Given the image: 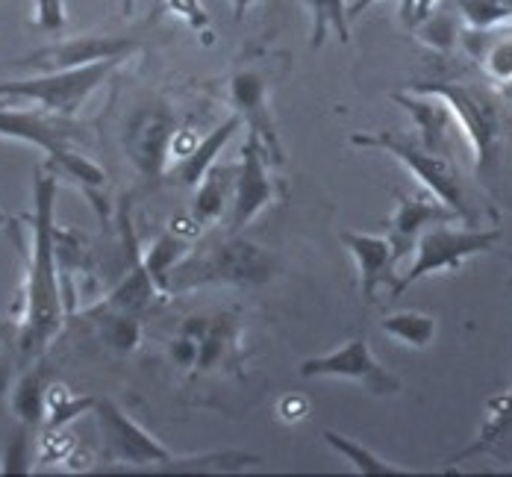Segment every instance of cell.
Returning <instances> with one entry per match:
<instances>
[{"label":"cell","mask_w":512,"mask_h":477,"mask_svg":"<svg viewBox=\"0 0 512 477\" xmlns=\"http://www.w3.org/2000/svg\"><path fill=\"white\" fill-rule=\"evenodd\" d=\"M59 177L39 168L33 183V218H30V254H27V280H24V310L18 324V354L24 363L39 360L56 339L65 321L62 298V265L56 254V207Z\"/></svg>","instance_id":"1"},{"label":"cell","mask_w":512,"mask_h":477,"mask_svg":"<svg viewBox=\"0 0 512 477\" xmlns=\"http://www.w3.org/2000/svg\"><path fill=\"white\" fill-rule=\"evenodd\" d=\"M0 139H15L33 148H42L51 165H56L68 180L80 183L83 189H101L106 174L98 162L83 157L77 145H83L89 136L86 130L65 115H56L48 109H12L0 104Z\"/></svg>","instance_id":"2"},{"label":"cell","mask_w":512,"mask_h":477,"mask_svg":"<svg viewBox=\"0 0 512 477\" xmlns=\"http://www.w3.org/2000/svg\"><path fill=\"white\" fill-rule=\"evenodd\" d=\"M271 274H274V260L259 245L227 233V239L198 245L174 265L165 283V295L189 292L198 286H215V283L259 286L271 280Z\"/></svg>","instance_id":"3"},{"label":"cell","mask_w":512,"mask_h":477,"mask_svg":"<svg viewBox=\"0 0 512 477\" xmlns=\"http://www.w3.org/2000/svg\"><path fill=\"white\" fill-rule=\"evenodd\" d=\"M351 145L377 148V151L392 154L433 198H439L448 210L457 212V218H462L468 227H477V215L468 207L460 171H457L451 157L427 151L418 142V136H404V133H392V130H380V133H371V136L368 133H354Z\"/></svg>","instance_id":"4"},{"label":"cell","mask_w":512,"mask_h":477,"mask_svg":"<svg viewBox=\"0 0 512 477\" xmlns=\"http://www.w3.org/2000/svg\"><path fill=\"white\" fill-rule=\"evenodd\" d=\"M412 89L418 92H433L445 98L454 109V118L465 133L477 174L486 177L501 154V142L507 133V118H504V104L492 89L474 86V83H415Z\"/></svg>","instance_id":"5"},{"label":"cell","mask_w":512,"mask_h":477,"mask_svg":"<svg viewBox=\"0 0 512 477\" xmlns=\"http://www.w3.org/2000/svg\"><path fill=\"white\" fill-rule=\"evenodd\" d=\"M121 62L124 59H103V62L80 65V68L36 71L33 77H24V80H6L0 83V104L21 101V104H36L56 115L74 118Z\"/></svg>","instance_id":"6"},{"label":"cell","mask_w":512,"mask_h":477,"mask_svg":"<svg viewBox=\"0 0 512 477\" xmlns=\"http://www.w3.org/2000/svg\"><path fill=\"white\" fill-rule=\"evenodd\" d=\"M501 239L498 227L480 230V227H465V230H454L451 221L433 224L424 230V236L415 245V263L410 265V271L404 277L395 280V286L389 289L392 298H401L412 283H418L427 274H439V271H460L462 265L468 263L471 257L492 251V245Z\"/></svg>","instance_id":"7"},{"label":"cell","mask_w":512,"mask_h":477,"mask_svg":"<svg viewBox=\"0 0 512 477\" xmlns=\"http://www.w3.org/2000/svg\"><path fill=\"white\" fill-rule=\"evenodd\" d=\"M95 416H98V424H101L106 463L130 466V469H159V472H168V466L177 460L174 451H168L162 442H156L154 436L142 424L133 422L115 401L98 398Z\"/></svg>","instance_id":"8"},{"label":"cell","mask_w":512,"mask_h":477,"mask_svg":"<svg viewBox=\"0 0 512 477\" xmlns=\"http://www.w3.org/2000/svg\"><path fill=\"white\" fill-rule=\"evenodd\" d=\"M301 377H339V380H354L368 395L386 398V395H398L401 392V380L386 369L374 354L368 339H351L342 348L321 354V357H309L298 366Z\"/></svg>","instance_id":"9"},{"label":"cell","mask_w":512,"mask_h":477,"mask_svg":"<svg viewBox=\"0 0 512 477\" xmlns=\"http://www.w3.org/2000/svg\"><path fill=\"white\" fill-rule=\"evenodd\" d=\"M177 136V121L174 112L165 104L139 106L136 115H130L127 121V133H124V148L127 157L136 165V171L148 180L156 183L171 162V145Z\"/></svg>","instance_id":"10"},{"label":"cell","mask_w":512,"mask_h":477,"mask_svg":"<svg viewBox=\"0 0 512 477\" xmlns=\"http://www.w3.org/2000/svg\"><path fill=\"white\" fill-rule=\"evenodd\" d=\"M268 151L262 145V139L248 130L245 142H242V157H239V177H236V198H233V210L227 221V233L239 236L256 215L268 210L277 198L274 180L268 174Z\"/></svg>","instance_id":"11"},{"label":"cell","mask_w":512,"mask_h":477,"mask_svg":"<svg viewBox=\"0 0 512 477\" xmlns=\"http://www.w3.org/2000/svg\"><path fill=\"white\" fill-rule=\"evenodd\" d=\"M139 48H142L139 36H77V39L48 45L42 51L27 53L15 65L33 68V71H65V68L103 62V59H127Z\"/></svg>","instance_id":"12"},{"label":"cell","mask_w":512,"mask_h":477,"mask_svg":"<svg viewBox=\"0 0 512 477\" xmlns=\"http://www.w3.org/2000/svg\"><path fill=\"white\" fill-rule=\"evenodd\" d=\"M230 104L233 112L242 115V121L248 124V130L256 133L268 151V157L274 162H283V145L274 127V115L268 106V83L265 77L254 68H242L230 77Z\"/></svg>","instance_id":"13"},{"label":"cell","mask_w":512,"mask_h":477,"mask_svg":"<svg viewBox=\"0 0 512 477\" xmlns=\"http://www.w3.org/2000/svg\"><path fill=\"white\" fill-rule=\"evenodd\" d=\"M442 221H457V212L448 210L430 192L427 195H401L398 207H395L389 224H386V239L392 242L395 263L410 257L415 245H418V239L424 236V230L433 227V224H442Z\"/></svg>","instance_id":"14"},{"label":"cell","mask_w":512,"mask_h":477,"mask_svg":"<svg viewBox=\"0 0 512 477\" xmlns=\"http://www.w3.org/2000/svg\"><path fill=\"white\" fill-rule=\"evenodd\" d=\"M339 242L351 251L359 271V292L362 301L371 304L380 286H395L398 280V263L392 254V242L386 236L359 233V230H342Z\"/></svg>","instance_id":"15"},{"label":"cell","mask_w":512,"mask_h":477,"mask_svg":"<svg viewBox=\"0 0 512 477\" xmlns=\"http://www.w3.org/2000/svg\"><path fill=\"white\" fill-rule=\"evenodd\" d=\"M392 101L410 115L412 124H415V133H418V142L427 151L451 157V136H454V127H460V124H457L454 109L448 106L445 98H439L433 92L412 89V95L395 92Z\"/></svg>","instance_id":"16"},{"label":"cell","mask_w":512,"mask_h":477,"mask_svg":"<svg viewBox=\"0 0 512 477\" xmlns=\"http://www.w3.org/2000/svg\"><path fill=\"white\" fill-rule=\"evenodd\" d=\"M242 115L239 112H230L218 127H212L209 133H206L204 139L192 148V154H186L183 159H174V165L165 171L174 183H180V186H198L201 180H204V174L218 162L221 157V151L227 148V142L242 130Z\"/></svg>","instance_id":"17"},{"label":"cell","mask_w":512,"mask_h":477,"mask_svg":"<svg viewBox=\"0 0 512 477\" xmlns=\"http://www.w3.org/2000/svg\"><path fill=\"white\" fill-rule=\"evenodd\" d=\"M239 318L236 313H218L209 316L204 333L198 339V360H195V374H209L215 369H236L242 363L239 351Z\"/></svg>","instance_id":"18"},{"label":"cell","mask_w":512,"mask_h":477,"mask_svg":"<svg viewBox=\"0 0 512 477\" xmlns=\"http://www.w3.org/2000/svg\"><path fill=\"white\" fill-rule=\"evenodd\" d=\"M236 177H239V162H215L204 174V180L195 186L192 198V218L201 227L218 224L227 210H233L236 198Z\"/></svg>","instance_id":"19"},{"label":"cell","mask_w":512,"mask_h":477,"mask_svg":"<svg viewBox=\"0 0 512 477\" xmlns=\"http://www.w3.org/2000/svg\"><path fill=\"white\" fill-rule=\"evenodd\" d=\"M51 371L48 366H33L21 374L15 395H12V410L18 416V422L27 427H39L45 424L48 416V389H51Z\"/></svg>","instance_id":"20"},{"label":"cell","mask_w":512,"mask_h":477,"mask_svg":"<svg viewBox=\"0 0 512 477\" xmlns=\"http://www.w3.org/2000/svg\"><path fill=\"white\" fill-rule=\"evenodd\" d=\"M510 433H512V386L507 389V392L495 395V398L486 404V419H483L480 433L474 436V442H471L465 451L454 454L448 463H460V460H468V457H474V454L495 451V448H498Z\"/></svg>","instance_id":"21"},{"label":"cell","mask_w":512,"mask_h":477,"mask_svg":"<svg viewBox=\"0 0 512 477\" xmlns=\"http://www.w3.org/2000/svg\"><path fill=\"white\" fill-rule=\"evenodd\" d=\"M309 12V45L312 51H318L330 33H336V39L342 45L351 42V6L345 0H304Z\"/></svg>","instance_id":"22"},{"label":"cell","mask_w":512,"mask_h":477,"mask_svg":"<svg viewBox=\"0 0 512 477\" xmlns=\"http://www.w3.org/2000/svg\"><path fill=\"white\" fill-rule=\"evenodd\" d=\"M321 439H324V442H327L339 457H345V463H351L359 475H368V477L412 475L410 469H401V466H395V463L383 460L380 454L368 451L365 445H359V442H354L351 436H345V433H339V430H333V427H324V430H321Z\"/></svg>","instance_id":"23"},{"label":"cell","mask_w":512,"mask_h":477,"mask_svg":"<svg viewBox=\"0 0 512 477\" xmlns=\"http://www.w3.org/2000/svg\"><path fill=\"white\" fill-rule=\"evenodd\" d=\"M186 254H189V242L177 230H165L159 239H154V245L145 251V268L151 271V277L156 280V286L162 289V295H165V283H168L171 268L180 263Z\"/></svg>","instance_id":"24"},{"label":"cell","mask_w":512,"mask_h":477,"mask_svg":"<svg viewBox=\"0 0 512 477\" xmlns=\"http://www.w3.org/2000/svg\"><path fill=\"white\" fill-rule=\"evenodd\" d=\"M380 327H383L386 336H392V339H398V342H404L410 348H418V351L427 348L436 339V330H439L436 318L427 316V313H392V316L380 321Z\"/></svg>","instance_id":"25"},{"label":"cell","mask_w":512,"mask_h":477,"mask_svg":"<svg viewBox=\"0 0 512 477\" xmlns=\"http://www.w3.org/2000/svg\"><path fill=\"white\" fill-rule=\"evenodd\" d=\"M98 398H83L74 395L68 386L51 383L48 389V416H45V427L48 430H62L68 422H74L77 416H83L86 410H95Z\"/></svg>","instance_id":"26"},{"label":"cell","mask_w":512,"mask_h":477,"mask_svg":"<svg viewBox=\"0 0 512 477\" xmlns=\"http://www.w3.org/2000/svg\"><path fill=\"white\" fill-rule=\"evenodd\" d=\"M418 36H421V42L424 45H430L433 51H442L448 53L454 45H457V39L462 36V24L454 18V15H445V12H430L427 18H421L415 27H412Z\"/></svg>","instance_id":"27"},{"label":"cell","mask_w":512,"mask_h":477,"mask_svg":"<svg viewBox=\"0 0 512 477\" xmlns=\"http://www.w3.org/2000/svg\"><path fill=\"white\" fill-rule=\"evenodd\" d=\"M457 6L474 30H495L512 21V0H457Z\"/></svg>","instance_id":"28"},{"label":"cell","mask_w":512,"mask_h":477,"mask_svg":"<svg viewBox=\"0 0 512 477\" xmlns=\"http://www.w3.org/2000/svg\"><path fill=\"white\" fill-rule=\"evenodd\" d=\"M98 324H101L103 339H106L118 354L136 351V345H139V321H136V316L118 313V310L106 307V313H103Z\"/></svg>","instance_id":"29"},{"label":"cell","mask_w":512,"mask_h":477,"mask_svg":"<svg viewBox=\"0 0 512 477\" xmlns=\"http://www.w3.org/2000/svg\"><path fill=\"white\" fill-rule=\"evenodd\" d=\"M30 430L27 424H21V430L9 439V448H6V457H3V475H27L30 472V451H33V439H30Z\"/></svg>","instance_id":"30"},{"label":"cell","mask_w":512,"mask_h":477,"mask_svg":"<svg viewBox=\"0 0 512 477\" xmlns=\"http://www.w3.org/2000/svg\"><path fill=\"white\" fill-rule=\"evenodd\" d=\"M168 12L183 18L192 30H206L209 27V15H206L204 3L201 0H165Z\"/></svg>","instance_id":"31"},{"label":"cell","mask_w":512,"mask_h":477,"mask_svg":"<svg viewBox=\"0 0 512 477\" xmlns=\"http://www.w3.org/2000/svg\"><path fill=\"white\" fill-rule=\"evenodd\" d=\"M36 27L59 33L65 27V0H36Z\"/></svg>","instance_id":"32"},{"label":"cell","mask_w":512,"mask_h":477,"mask_svg":"<svg viewBox=\"0 0 512 477\" xmlns=\"http://www.w3.org/2000/svg\"><path fill=\"white\" fill-rule=\"evenodd\" d=\"M168 354H171V360H174L180 369H195V360H198V339L180 330V333L171 339Z\"/></svg>","instance_id":"33"},{"label":"cell","mask_w":512,"mask_h":477,"mask_svg":"<svg viewBox=\"0 0 512 477\" xmlns=\"http://www.w3.org/2000/svg\"><path fill=\"white\" fill-rule=\"evenodd\" d=\"M256 3H262V0H230V6H233V18H236V21H242V18L248 15V9L256 6Z\"/></svg>","instance_id":"34"},{"label":"cell","mask_w":512,"mask_h":477,"mask_svg":"<svg viewBox=\"0 0 512 477\" xmlns=\"http://www.w3.org/2000/svg\"><path fill=\"white\" fill-rule=\"evenodd\" d=\"M436 3H439V0H415V24H418L421 18H427V15L436 9Z\"/></svg>","instance_id":"35"},{"label":"cell","mask_w":512,"mask_h":477,"mask_svg":"<svg viewBox=\"0 0 512 477\" xmlns=\"http://www.w3.org/2000/svg\"><path fill=\"white\" fill-rule=\"evenodd\" d=\"M401 18L407 27H415V0H401Z\"/></svg>","instance_id":"36"},{"label":"cell","mask_w":512,"mask_h":477,"mask_svg":"<svg viewBox=\"0 0 512 477\" xmlns=\"http://www.w3.org/2000/svg\"><path fill=\"white\" fill-rule=\"evenodd\" d=\"M374 3H380V0H357L354 6H351V18H357V15H362L368 6H374Z\"/></svg>","instance_id":"37"},{"label":"cell","mask_w":512,"mask_h":477,"mask_svg":"<svg viewBox=\"0 0 512 477\" xmlns=\"http://www.w3.org/2000/svg\"><path fill=\"white\" fill-rule=\"evenodd\" d=\"M133 6H136V0H121V15H133Z\"/></svg>","instance_id":"38"}]
</instances>
